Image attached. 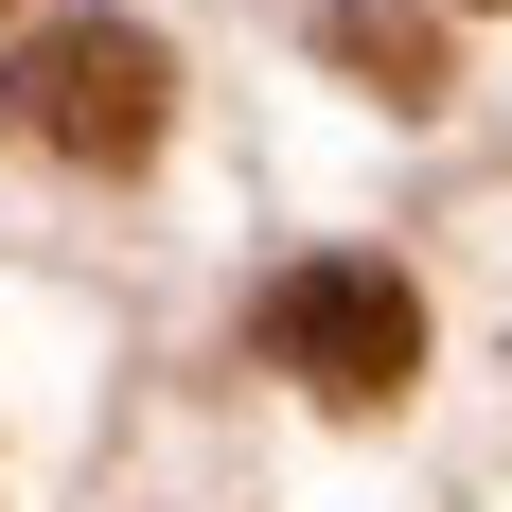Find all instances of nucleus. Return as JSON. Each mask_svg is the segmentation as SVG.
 <instances>
[{"mask_svg": "<svg viewBox=\"0 0 512 512\" xmlns=\"http://www.w3.org/2000/svg\"><path fill=\"white\" fill-rule=\"evenodd\" d=\"M248 354L301 371L318 407H389V389L424 371V301L389 283V265H283L265 318H248Z\"/></svg>", "mask_w": 512, "mask_h": 512, "instance_id": "nucleus-2", "label": "nucleus"}, {"mask_svg": "<svg viewBox=\"0 0 512 512\" xmlns=\"http://www.w3.org/2000/svg\"><path fill=\"white\" fill-rule=\"evenodd\" d=\"M336 53H354V71H389V89H407V106H424V71H442V53H424L407 18H336Z\"/></svg>", "mask_w": 512, "mask_h": 512, "instance_id": "nucleus-3", "label": "nucleus"}, {"mask_svg": "<svg viewBox=\"0 0 512 512\" xmlns=\"http://www.w3.org/2000/svg\"><path fill=\"white\" fill-rule=\"evenodd\" d=\"M0 89H18V124H36L53 159L124 177V159H159V106H177V71H159V36H124V18H36Z\"/></svg>", "mask_w": 512, "mask_h": 512, "instance_id": "nucleus-1", "label": "nucleus"}]
</instances>
